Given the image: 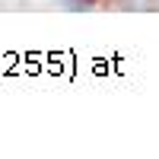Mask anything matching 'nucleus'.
<instances>
[{
    "instance_id": "obj_1",
    "label": "nucleus",
    "mask_w": 159,
    "mask_h": 159,
    "mask_svg": "<svg viewBox=\"0 0 159 159\" xmlns=\"http://www.w3.org/2000/svg\"><path fill=\"white\" fill-rule=\"evenodd\" d=\"M67 10H92V0H61Z\"/></svg>"
}]
</instances>
